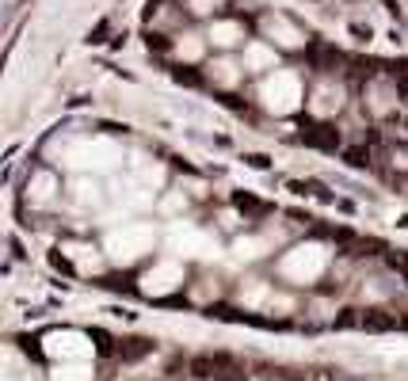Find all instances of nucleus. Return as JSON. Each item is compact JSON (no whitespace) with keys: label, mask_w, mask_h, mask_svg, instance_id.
Instances as JSON below:
<instances>
[{"label":"nucleus","mask_w":408,"mask_h":381,"mask_svg":"<svg viewBox=\"0 0 408 381\" xmlns=\"http://www.w3.org/2000/svg\"><path fill=\"white\" fill-rule=\"evenodd\" d=\"M222 358L225 355H195V358H187V374L195 381H218V374H222Z\"/></svg>","instance_id":"f257e3e1"},{"label":"nucleus","mask_w":408,"mask_h":381,"mask_svg":"<svg viewBox=\"0 0 408 381\" xmlns=\"http://www.w3.org/2000/svg\"><path fill=\"white\" fill-rule=\"evenodd\" d=\"M153 351H157V340H149V335H130V340L118 343V358L123 362H141V358H149Z\"/></svg>","instance_id":"f03ea898"},{"label":"nucleus","mask_w":408,"mask_h":381,"mask_svg":"<svg viewBox=\"0 0 408 381\" xmlns=\"http://www.w3.org/2000/svg\"><path fill=\"white\" fill-rule=\"evenodd\" d=\"M305 145H313V149H325V153H336L340 149V130L328 126V122H321V126H310L302 133Z\"/></svg>","instance_id":"7ed1b4c3"},{"label":"nucleus","mask_w":408,"mask_h":381,"mask_svg":"<svg viewBox=\"0 0 408 381\" xmlns=\"http://www.w3.org/2000/svg\"><path fill=\"white\" fill-rule=\"evenodd\" d=\"M397 324H404L397 313H389V309H367V313H362L359 328H367V332H393Z\"/></svg>","instance_id":"20e7f679"},{"label":"nucleus","mask_w":408,"mask_h":381,"mask_svg":"<svg viewBox=\"0 0 408 381\" xmlns=\"http://www.w3.org/2000/svg\"><path fill=\"white\" fill-rule=\"evenodd\" d=\"M233 206L240 210V214H252V218H263L271 210L267 203H260L256 195H248V190H233Z\"/></svg>","instance_id":"39448f33"},{"label":"nucleus","mask_w":408,"mask_h":381,"mask_svg":"<svg viewBox=\"0 0 408 381\" xmlns=\"http://www.w3.org/2000/svg\"><path fill=\"white\" fill-rule=\"evenodd\" d=\"M344 164L355 168V172H367V168H370V149H367V145H347V149H344Z\"/></svg>","instance_id":"423d86ee"},{"label":"nucleus","mask_w":408,"mask_h":381,"mask_svg":"<svg viewBox=\"0 0 408 381\" xmlns=\"http://www.w3.org/2000/svg\"><path fill=\"white\" fill-rule=\"evenodd\" d=\"M385 263L408 278V252H404V248H389V252H385Z\"/></svg>","instance_id":"0eeeda50"},{"label":"nucleus","mask_w":408,"mask_h":381,"mask_svg":"<svg viewBox=\"0 0 408 381\" xmlns=\"http://www.w3.org/2000/svg\"><path fill=\"white\" fill-rule=\"evenodd\" d=\"M240 161H245L248 168H256V172H267V168H271V156L267 153H245Z\"/></svg>","instance_id":"6e6552de"},{"label":"nucleus","mask_w":408,"mask_h":381,"mask_svg":"<svg viewBox=\"0 0 408 381\" xmlns=\"http://www.w3.org/2000/svg\"><path fill=\"white\" fill-rule=\"evenodd\" d=\"M92 340L99 343V351H103V355H111V351H118V347H111V335H107L103 328H92Z\"/></svg>","instance_id":"1a4fd4ad"},{"label":"nucleus","mask_w":408,"mask_h":381,"mask_svg":"<svg viewBox=\"0 0 408 381\" xmlns=\"http://www.w3.org/2000/svg\"><path fill=\"white\" fill-rule=\"evenodd\" d=\"M50 263L58 267V271H65V275H73V263L65 260V255H58V252H50Z\"/></svg>","instance_id":"9d476101"},{"label":"nucleus","mask_w":408,"mask_h":381,"mask_svg":"<svg viewBox=\"0 0 408 381\" xmlns=\"http://www.w3.org/2000/svg\"><path fill=\"white\" fill-rule=\"evenodd\" d=\"M351 35H355L359 42H370V35H374V31H370V27H362V24H351Z\"/></svg>","instance_id":"9b49d317"},{"label":"nucleus","mask_w":408,"mask_h":381,"mask_svg":"<svg viewBox=\"0 0 408 381\" xmlns=\"http://www.w3.org/2000/svg\"><path fill=\"white\" fill-rule=\"evenodd\" d=\"M172 76H175L180 84H203V81H198V73H183V69H175Z\"/></svg>","instance_id":"f8f14e48"},{"label":"nucleus","mask_w":408,"mask_h":381,"mask_svg":"<svg viewBox=\"0 0 408 381\" xmlns=\"http://www.w3.org/2000/svg\"><path fill=\"white\" fill-rule=\"evenodd\" d=\"M103 35H107V24H99L96 31H88V42H103Z\"/></svg>","instance_id":"ddd939ff"},{"label":"nucleus","mask_w":408,"mask_h":381,"mask_svg":"<svg viewBox=\"0 0 408 381\" xmlns=\"http://www.w3.org/2000/svg\"><path fill=\"white\" fill-rule=\"evenodd\" d=\"M153 46H157V50H168V39H164V35H149V50Z\"/></svg>","instance_id":"4468645a"},{"label":"nucleus","mask_w":408,"mask_h":381,"mask_svg":"<svg viewBox=\"0 0 408 381\" xmlns=\"http://www.w3.org/2000/svg\"><path fill=\"white\" fill-rule=\"evenodd\" d=\"M397 92L404 96V103H408V81H397Z\"/></svg>","instance_id":"2eb2a0df"},{"label":"nucleus","mask_w":408,"mask_h":381,"mask_svg":"<svg viewBox=\"0 0 408 381\" xmlns=\"http://www.w3.org/2000/svg\"><path fill=\"white\" fill-rule=\"evenodd\" d=\"M397 225H401V229H408V214H404V218H401V221H397Z\"/></svg>","instance_id":"dca6fc26"}]
</instances>
